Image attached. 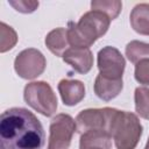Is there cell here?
Masks as SVG:
<instances>
[{
	"instance_id": "cell-1",
	"label": "cell",
	"mask_w": 149,
	"mask_h": 149,
	"mask_svg": "<svg viewBox=\"0 0 149 149\" xmlns=\"http://www.w3.org/2000/svg\"><path fill=\"white\" fill-rule=\"evenodd\" d=\"M45 134L41 121L27 108L12 107L0 118V149H42Z\"/></svg>"
},
{
	"instance_id": "cell-2",
	"label": "cell",
	"mask_w": 149,
	"mask_h": 149,
	"mask_svg": "<svg viewBox=\"0 0 149 149\" xmlns=\"http://www.w3.org/2000/svg\"><path fill=\"white\" fill-rule=\"evenodd\" d=\"M111 24V19L99 10L84 13L77 23H68V38L71 48H88L104 36Z\"/></svg>"
},
{
	"instance_id": "cell-3",
	"label": "cell",
	"mask_w": 149,
	"mask_h": 149,
	"mask_svg": "<svg viewBox=\"0 0 149 149\" xmlns=\"http://www.w3.org/2000/svg\"><path fill=\"white\" fill-rule=\"evenodd\" d=\"M142 132L143 127L136 114L119 111L111 129V136L116 149H135Z\"/></svg>"
},
{
	"instance_id": "cell-4",
	"label": "cell",
	"mask_w": 149,
	"mask_h": 149,
	"mask_svg": "<svg viewBox=\"0 0 149 149\" xmlns=\"http://www.w3.org/2000/svg\"><path fill=\"white\" fill-rule=\"evenodd\" d=\"M23 99L28 106L44 116L54 115L58 106L54 90L43 80L28 83L23 90Z\"/></svg>"
},
{
	"instance_id": "cell-5",
	"label": "cell",
	"mask_w": 149,
	"mask_h": 149,
	"mask_svg": "<svg viewBox=\"0 0 149 149\" xmlns=\"http://www.w3.org/2000/svg\"><path fill=\"white\" fill-rule=\"evenodd\" d=\"M118 112L119 109L112 107L83 109L76 118L77 132L81 135L88 130H101L111 135V129Z\"/></svg>"
},
{
	"instance_id": "cell-6",
	"label": "cell",
	"mask_w": 149,
	"mask_h": 149,
	"mask_svg": "<svg viewBox=\"0 0 149 149\" xmlns=\"http://www.w3.org/2000/svg\"><path fill=\"white\" fill-rule=\"evenodd\" d=\"M74 132H77L76 120L65 113L57 114L50 122L47 149H69Z\"/></svg>"
},
{
	"instance_id": "cell-7",
	"label": "cell",
	"mask_w": 149,
	"mask_h": 149,
	"mask_svg": "<svg viewBox=\"0 0 149 149\" xmlns=\"http://www.w3.org/2000/svg\"><path fill=\"white\" fill-rule=\"evenodd\" d=\"M47 66L44 55L35 49L28 48L20 51L14 59V70L23 79H35L41 76Z\"/></svg>"
},
{
	"instance_id": "cell-8",
	"label": "cell",
	"mask_w": 149,
	"mask_h": 149,
	"mask_svg": "<svg viewBox=\"0 0 149 149\" xmlns=\"http://www.w3.org/2000/svg\"><path fill=\"white\" fill-rule=\"evenodd\" d=\"M97 64L99 74L111 79H122L126 61L116 48L107 45L100 49L97 56Z\"/></svg>"
},
{
	"instance_id": "cell-9",
	"label": "cell",
	"mask_w": 149,
	"mask_h": 149,
	"mask_svg": "<svg viewBox=\"0 0 149 149\" xmlns=\"http://www.w3.org/2000/svg\"><path fill=\"white\" fill-rule=\"evenodd\" d=\"M62 58L80 74H86L93 65V54L88 48H69Z\"/></svg>"
},
{
	"instance_id": "cell-10",
	"label": "cell",
	"mask_w": 149,
	"mask_h": 149,
	"mask_svg": "<svg viewBox=\"0 0 149 149\" xmlns=\"http://www.w3.org/2000/svg\"><path fill=\"white\" fill-rule=\"evenodd\" d=\"M57 88L63 104L66 106H76L85 97V85L77 79H62Z\"/></svg>"
},
{
	"instance_id": "cell-11",
	"label": "cell",
	"mask_w": 149,
	"mask_h": 149,
	"mask_svg": "<svg viewBox=\"0 0 149 149\" xmlns=\"http://www.w3.org/2000/svg\"><path fill=\"white\" fill-rule=\"evenodd\" d=\"M122 79H111L101 74H98L95 77L93 86L95 95L104 101H111L114 98H116L119 93L122 91Z\"/></svg>"
},
{
	"instance_id": "cell-12",
	"label": "cell",
	"mask_w": 149,
	"mask_h": 149,
	"mask_svg": "<svg viewBox=\"0 0 149 149\" xmlns=\"http://www.w3.org/2000/svg\"><path fill=\"white\" fill-rule=\"evenodd\" d=\"M112 137L101 130H88L79 139V149H111Z\"/></svg>"
},
{
	"instance_id": "cell-13",
	"label": "cell",
	"mask_w": 149,
	"mask_h": 149,
	"mask_svg": "<svg viewBox=\"0 0 149 149\" xmlns=\"http://www.w3.org/2000/svg\"><path fill=\"white\" fill-rule=\"evenodd\" d=\"M44 43L54 55H56L57 57H62L70 47L68 38V29L63 27L52 29L47 34Z\"/></svg>"
},
{
	"instance_id": "cell-14",
	"label": "cell",
	"mask_w": 149,
	"mask_h": 149,
	"mask_svg": "<svg viewBox=\"0 0 149 149\" xmlns=\"http://www.w3.org/2000/svg\"><path fill=\"white\" fill-rule=\"evenodd\" d=\"M129 21L137 34L149 36V3L141 2L135 5L130 12Z\"/></svg>"
},
{
	"instance_id": "cell-15",
	"label": "cell",
	"mask_w": 149,
	"mask_h": 149,
	"mask_svg": "<svg viewBox=\"0 0 149 149\" xmlns=\"http://www.w3.org/2000/svg\"><path fill=\"white\" fill-rule=\"evenodd\" d=\"M126 56L133 64H136L141 59L149 58V43L133 40L126 45Z\"/></svg>"
},
{
	"instance_id": "cell-16",
	"label": "cell",
	"mask_w": 149,
	"mask_h": 149,
	"mask_svg": "<svg viewBox=\"0 0 149 149\" xmlns=\"http://www.w3.org/2000/svg\"><path fill=\"white\" fill-rule=\"evenodd\" d=\"M121 8H122V2L119 0H92L91 1V9L102 12L111 19V21L119 16Z\"/></svg>"
},
{
	"instance_id": "cell-17",
	"label": "cell",
	"mask_w": 149,
	"mask_h": 149,
	"mask_svg": "<svg viewBox=\"0 0 149 149\" xmlns=\"http://www.w3.org/2000/svg\"><path fill=\"white\" fill-rule=\"evenodd\" d=\"M135 112L139 116L149 120V88L139 86L134 92Z\"/></svg>"
},
{
	"instance_id": "cell-18",
	"label": "cell",
	"mask_w": 149,
	"mask_h": 149,
	"mask_svg": "<svg viewBox=\"0 0 149 149\" xmlns=\"http://www.w3.org/2000/svg\"><path fill=\"white\" fill-rule=\"evenodd\" d=\"M0 51L6 52L10 49H13L17 42V35L16 31L5 22L0 23Z\"/></svg>"
},
{
	"instance_id": "cell-19",
	"label": "cell",
	"mask_w": 149,
	"mask_h": 149,
	"mask_svg": "<svg viewBox=\"0 0 149 149\" xmlns=\"http://www.w3.org/2000/svg\"><path fill=\"white\" fill-rule=\"evenodd\" d=\"M135 80L142 85H149V58L141 59L135 64Z\"/></svg>"
},
{
	"instance_id": "cell-20",
	"label": "cell",
	"mask_w": 149,
	"mask_h": 149,
	"mask_svg": "<svg viewBox=\"0 0 149 149\" xmlns=\"http://www.w3.org/2000/svg\"><path fill=\"white\" fill-rule=\"evenodd\" d=\"M8 3L15 10L23 14H30L35 12L40 5V2L35 0H8Z\"/></svg>"
},
{
	"instance_id": "cell-21",
	"label": "cell",
	"mask_w": 149,
	"mask_h": 149,
	"mask_svg": "<svg viewBox=\"0 0 149 149\" xmlns=\"http://www.w3.org/2000/svg\"><path fill=\"white\" fill-rule=\"evenodd\" d=\"M146 148L149 149V139H148V142H147V144H146Z\"/></svg>"
},
{
	"instance_id": "cell-22",
	"label": "cell",
	"mask_w": 149,
	"mask_h": 149,
	"mask_svg": "<svg viewBox=\"0 0 149 149\" xmlns=\"http://www.w3.org/2000/svg\"><path fill=\"white\" fill-rule=\"evenodd\" d=\"M144 149H148V148H144Z\"/></svg>"
}]
</instances>
